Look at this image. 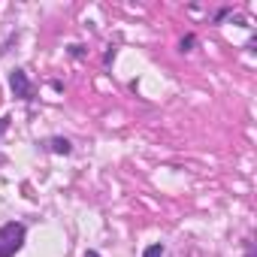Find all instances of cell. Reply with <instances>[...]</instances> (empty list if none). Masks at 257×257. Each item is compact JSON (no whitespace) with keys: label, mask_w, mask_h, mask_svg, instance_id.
Instances as JSON below:
<instances>
[{"label":"cell","mask_w":257,"mask_h":257,"mask_svg":"<svg viewBox=\"0 0 257 257\" xmlns=\"http://www.w3.org/2000/svg\"><path fill=\"white\" fill-rule=\"evenodd\" d=\"M70 55H73V58H82V55H85V46H70Z\"/></svg>","instance_id":"8992f818"},{"label":"cell","mask_w":257,"mask_h":257,"mask_svg":"<svg viewBox=\"0 0 257 257\" xmlns=\"http://www.w3.org/2000/svg\"><path fill=\"white\" fill-rule=\"evenodd\" d=\"M46 149H49V152H55V155H70V152H73L70 140H64V137H52V140L46 143Z\"/></svg>","instance_id":"3957f363"},{"label":"cell","mask_w":257,"mask_h":257,"mask_svg":"<svg viewBox=\"0 0 257 257\" xmlns=\"http://www.w3.org/2000/svg\"><path fill=\"white\" fill-rule=\"evenodd\" d=\"M194 43H197V37H194V34H188V37H182L179 49H182V52H191V46H194Z\"/></svg>","instance_id":"5b68a950"},{"label":"cell","mask_w":257,"mask_h":257,"mask_svg":"<svg viewBox=\"0 0 257 257\" xmlns=\"http://www.w3.org/2000/svg\"><path fill=\"white\" fill-rule=\"evenodd\" d=\"M7 127H10V118L4 115V118H0V134H4V131H7Z\"/></svg>","instance_id":"ba28073f"},{"label":"cell","mask_w":257,"mask_h":257,"mask_svg":"<svg viewBox=\"0 0 257 257\" xmlns=\"http://www.w3.org/2000/svg\"><path fill=\"white\" fill-rule=\"evenodd\" d=\"M164 251H167V248H164L161 242H155V245H149V248L143 251V257H164Z\"/></svg>","instance_id":"277c9868"},{"label":"cell","mask_w":257,"mask_h":257,"mask_svg":"<svg viewBox=\"0 0 257 257\" xmlns=\"http://www.w3.org/2000/svg\"><path fill=\"white\" fill-rule=\"evenodd\" d=\"M85 257H100V254L97 251H85Z\"/></svg>","instance_id":"9c48e42d"},{"label":"cell","mask_w":257,"mask_h":257,"mask_svg":"<svg viewBox=\"0 0 257 257\" xmlns=\"http://www.w3.org/2000/svg\"><path fill=\"white\" fill-rule=\"evenodd\" d=\"M10 88H13V94L19 100H34V85H31L25 70H13L10 73Z\"/></svg>","instance_id":"7a4b0ae2"},{"label":"cell","mask_w":257,"mask_h":257,"mask_svg":"<svg viewBox=\"0 0 257 257\" xmlns=\"http://www.w3.org/2000/svg\"><path fill=\"white\" fill-rule=\"evenodd\" d=\"M13 43H16V37H10V40H7V43H4V46H0V58H4V55H7V52H10V46H13Z\"/></svg>","instance_id":"52a82bcc"},{"label":"cell","mask_w":257,"mask_h":257,"mask_svg":"<svg viewBox=\"0 0 257 257\" xmlns=\"http://www.w3.org/2000/svg\"><path fill=\"white\" fill-rule=\"evenodd\" d=\"M25 236H28V227L22 221H10L0 227V257H16L25 245Z\"/></svg>","instance_id":"6da1fadb"}]
</instances>
